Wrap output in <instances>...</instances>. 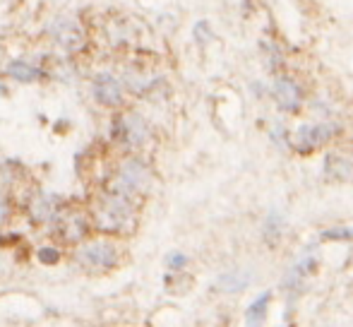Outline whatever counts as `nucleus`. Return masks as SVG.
<instances>
[{
	"mask_svg": "<svg viewBox=\"0 0 353 327\" xmlns=\"http://www.w3.org/2000/svg\"><path fill=\"white\" fill-rule=\"evenodd\" d=\"M77 260L84 267H111L116 262V250L108 244H89L79 250Z\"/></svg>",
	"mask_w": 353,
	"mask_h": 327,
	"instance_id": "f257e3e1",
	"label": "nucleus"
},
{
	"mask_svg": "<svg viewBox=\"0 0 353 327\" xmlns=\"http://www.w3.org/2000/svg\"><path fill=\"white\" fill-rule=\"evenodd\" d=\"M94 99H97L99 103H103V106H116V103H121L123 94H121V84L113 75H108V72H103V75H99L97 80H94Z\"/></svg>",
	"mask_w": 353,
	"mask_h": 327,
	"instance_id": "f03ea898",
	"label": "nucleus"
},
{
	"mask_svg": "<svg viewBox=\"0 0 353 327\" xmlns=\"http://www.w3.org/2000/svg\"><path fill=\"white\" fill-rule=\"evenodd\" d=\"M332 128H327V126H315V128H301V130L296 132V147L298 150H303V152H307V150H315V147H320V145H325L327 140H330V135H332Z\"/></svg>",
	"mask_w": 353,
	"mask_h": 327,
	"instance_id": "7ed1b4c3",
	"label": "nucleus"
},
{
	"mask_svg": "<svg viewBox=\"0 0 353 327\" xmlns=\"http://www.w3.org/2000/svg\"><path fill=\"white\" fill-rule=\"evenodd\" d=\"M144 181H147V171L140 161H130L123 166L121 171V186H123V192L125 190H135V188H142Z\"/></svg>",
	"mask_w": 353,
	"mask_h": 327,
	"instance_id": "20e7f679",
	"label": "nucleus"
},
{
	"mask_svg": "<svg viewBox=\"0 0 353 327\" xmlns=\"http://www.w3.org/2000/svg\"><path fill=\"white\" fill-rule=\"evenodd\" d=\"M8 75L12 77V80H17V82H34L39 77V70L29 66V63H24V61H14V63H10Z\"/></svg>",
	"mask_w": 353,
	"mask_h": 327,
	"instance_id": "39448f33",
	"label": "nucleus"
},
{
	"mask_svg": "<svg viewBox=\"0 0 353 327\" xmlns=\"http://www.w3.org/2000/svg\"><path fill=\"white\" fill-rule=\"evenodd\" d=\"M276 99L281 101V106H286V108H293L296 106V87H293L291 82H286V80H281L279 84H276Z\"/></svg>",
	"mask_w": 353,
	"mask_h": 327,
	"instance_id": "423d86ee",
	"label": "nucleus"
},
{
	"mask_svg": "<svg viewBox=\"0 0 353 327\" xmlns=\"http://www.w3.org/2000/svg\"><path fill=\"white\" fill-rule=\"evenodd\" d=\"M267 299L270 296H260V301L257 304H252V308L248 310V323H262L265 320V313H267Z\"/></svg>",
	"mask_w": 353,
	"mask_h": 327,
	"instance_id": "0eeeda50",
	"label": "nucleus"
},
{
	"mask_svg": "<svg viewBox=\"0 0 353 327\" xmlns=\"http://www.w3.org/2000/svg\"><path fill=\"white\" fill-rule=\"evenodd\" d=\"M39 260H41L43 265H53V262L58 260V250H53V248H48V246L39 248Z\"/></svg>",
	"mask_w": 353,
	"mask_h": 327,
	"instance_id": "6e6552de",
	"label": "nucleus"
},
{
	"mask_svg": "<svg viewBox=\"0 0 353 327\" xmlns=\"http://www.w3.org/2000/svg\"><path fill=\"white\" fill-rule=\"evenodd\" d=\"M181 265H185V257L178 255V252H173L171 257H168V267H173V270H178Z\"/></svg>",
	"mask_w": 353,
	"mask_h": 327,
	"instance_id": "1a4fd4ad",
	"label": "nucleus"
},
{
	"mask_svg": "<svg viewBox=\"0 0 353 327\" xmlns=\"http://www.w3.org/2000/svg\"><path fill=\"white\" fill-rule=\"evenodd\" d=\"M5 217H8V207H5L3 197H0V224H3V221H5Z\"/></svg>",
	"mask_w": 353,
	"mask_h": 327,
	"instance_id": "9d476101",
	"label": "nucleus"
}]
</instances>
